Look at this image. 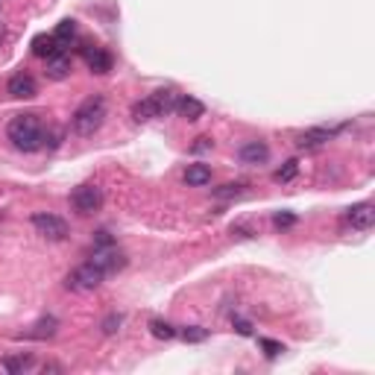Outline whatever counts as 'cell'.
I'll use <instances>...</instances> for the list:
<instances>
[{"label":"cell","instance_id":"277c9868","mask_svg":"<svg viewBox=\"0 0 375 375\" xmlns=\"http://www.w3.org/2000/svg\"><path fill=\"white\" fill-rule=\"evenodd\" d=\"M103 279H106V273L97 267V264H91V261H85V264H80V267H73L71 273H68V287L71 290H80V293H88V290H97L103 285Z\"/></svg>","mask_w":375,"mask_h":375},{"label":"cell","instance_id":"8992f818","mask_svg":"<svg viewBox=\"0 0 375 375\" xmlns=\"http://www.w3.org/2000/svg\"><path fill=\"white\" fill-rule=\"evenodd\" d=\"M71 206L80 211V214H94V211H100V206H103V191L97 188V185H80V188H73Z\"/></svg>","mask_w":375,"mask_h":375},{"label":"cell","instance_id":"ac0fdd59","mask_svg":"<svg viewBox=\"0 0 375 375\" xmlns=\"http://www.w3.org/2000/svg\"><path fill=\"white\" fill-rule=\"evenodd\" d=\"M150 331H153V338H159V340H173L176 338V328L165 320H150Z\"/></svg>","mask_w":375,"mask_h":375},{"label":"cell","instance_id":"cb8c5ba5","mask_svg":"<svg viewBox=\"0 0 375 375\" xmlns=\"http://www.w3.org/2000/svg\"><path fill=\"white\" fill-rule=\"evenodd\" d=\"M124 323V317H121V314H109V317L103 320V331L106 334H114L117 331V326H121Z\"/></svg>","mask_w":375,"mask_h":375},{"label":"cell","instance_id":"4fadbf2b","mask_svg":"<svg viewBox=\"0 0 375 375\" xmlns=\"http://www.w3.org/2000/svg\"><path fill=\"white\" fill-rule=\"evenodd\" d=\"M68 73H71V56L65 50L47 56V76L50 80H65Z\"/></svg>","mask_w":375,"mask_h":375},{"label":"cell","instance_id":"484cf974","mask_svg":"<svg viewBox=\"0 0 375 375\" xmlns=\"http://www.w3.org/2000/svg\"><path fill=\"white\" fill-rule=\"evenodd\" d=\"M211 150V138H196V144L191 147V153H206Z\"/></svg>","mask_w":375,"mask_h":375},{"label":"cell","instance_id":"5bb4252c","mask_svg":"<svg viewBox=\"0 0 375 375\" xmlns=\"http://www.w3.org/2000/svg\"><path fill=\"white\" fill-rule=\"evenodd\" d=\"M65 47L56 42L53 35H35L32 38V53L35 56H42V59H47V56H53V53H62Z\"/></svg>","mask_w":375,"mask_h":375},{"label":"cell","instance_id":"e0dca14e","mask_svg":"<svg viewBox=\"0 0 375 375\" xmlns=\"http://www.w3.org/2000/svg\"><path fill=\"white\" fill-rule=\"evenodd\" d=\"M73 35H76V21H71V18H65V21L59 24L56 32H53V38H56V42L62 44V47L71 44V38H73Z\"/></svg>","mask_w":375,"mask_h":375},{"label":"cell","instance_id":"9c48e42d","mask_svg":"<svg viewBox=\"0 0 375 375\" xmlns=\"http://www.w3.org/2000/svg\"><path fill=\"white\" fill-rule=\"evenodd\" d=\"M346 220L352 223V229L367 232V229H372V223H375V208H372L369 203H358V206H352V208L346 211Z\"/></svg>","mask_w":375,"mask_h":375},{"label":"cell","instance_id":"6da1fadb","mask_svg":"<svg viewBox=\"0 0 375 375\" xmlns=\"http://www.w3.org/2000/svg\"><path fill=\"white\" fill-rule=\"evenodd\" d=\"M6 138L12 141V147L21 150V153L42 150L47 144V129H44L42 114H35V112L15 114L9 121V126H6Z\"/></svg>","mask_w":375,"mask_h":375},{"label":"cell","instance_id":"5b68a950","mask_svg":"<svg viewBox=\"0 0 375 375\" xmlns=\"http://www.w3.org/2000/svg\"><path fill=\"white\" fill-rule=\"evenodd\" d=\"M32 226H35V232L42 234V238H47V241H65V238H68V223L62 220V217L50 214V211L32 214Z\"/></svg>","mask_w":375,"mask_h":375},{"label":"cell","instance_id":"7c38bea8","mask_svg":"<svg viewBox=\"0 0 375 375\" xmlns=\"http://www.w3.org/2000/svg\"><path fill=\"white\" fill-rule=\"evenodd\" d=\"M85 50V62L91 68V73H109L112 71V56L103 47H83Z\"/></svg>","mask_w":375,"mask_h":375},{"label":"cell","instance_id":"d4e9b609","mask_svg":"<svg viewBox=\"0 0 375 375\" xmlns=\"http://www.w3.org/2000/svg\"><path fill=\"white\" fill-rule=\"evenodd\" d=\"M273 223L279 226V229H287V226L296 223V217H293V214H275V220H273Z\"/></svg>","mask_w":375,"mask_h":375},{"label":"cell","instance_id":"4316f807","mask_svg":"<svg viewBox=\"0 0 375 375\" xmlns=\"http://www.w3.org/2000/svg\"><path fill=\"white\" fill-rule=\"evenodd\" d=\"M234 328H238V334H244V338H249V334H252V326L246 320H234Z\"/></svg>","mask_w":375,"mask_h":375},{"label":"cell","instance_id":"8fae6325","mask_svg":"<svg viewBox=\"0 0 375 375\" xmlns=\"http://www.w3.org/2000/svg\"><path fill=\"white\" fill-rule=\"evenodd\" d=\"M238 159L244 165H264L270 159V147L264 141H246L241 150H238Z\"/></svg>","mask_w":375,"mask_h":375},{"label":"cell","instance_id":"d6986e66","mask_svg":"<svg viewBox=\"0 0 375 375\" xmlns=\"http://www.w3.org/2000/svg\"><path fill=\"white\" fill-rule=\"evenodd\" d=\"M296 173H299V162L290 159V162H285V167H279V170L273 173V179H275V182H293Z\"/></svg>","mask_w":375,"mask_h":375},{"label":"cell","instance_id":"ba28073f","mask_svg":"<svg viewBox=\"0 0 375 375\" xmlns=\"http://www.w3.org/2000/svg\"><path fill=\"white\" fill-rule=\"evenodd\" d=\"M6 91L15 97V100H32V97L38 94V85H35V80L30 73H15L9 80V85H6Z\"/></svg>","mask_w":375,"mask_h":375},{"label":"cell","instance_id":"44dd1931","mask_svg":"<svg viewBox=\"0 0 375 375\" xmlns=\"http://www.w3.org/2000/svg\"><path fill=\"white\" fill-rule=\"evenodd\" d=\"M182 338H185L188 343H203V340L208 338V328H203V326H191V328L182 331Z\"/></svg>","mask_w":375,"mask_h":375},{"label":"cell","instance_id":"ffe728a7","mask_svg":"<svg viewBox=\"0 0 375 375\" xmlns=\"http://www.w3.org/2000/svg\"><path fill=\"white\" fill-rule=\"evenodd\" d=\"M246 191V182H229L223 188H217L214 196H220V200H229V196H241Z\"/></svg>","mask_w":375,"mask_h":375},{"label":"cell","instance_id":"7402d4cb","mask_svg":"<svg viewBox=\"0 0 375 375\" xmlns=\"http://www.w3.org/2000/svg\"><path fill=\"white\" fill-rule=\"evenodd\" d=\"M258 346L264 349L267 358H279V355L285 352V346H282L279 340H270V338H261V340H258Z\"/></svg>","mask_w":375,"mask_h":375},{"label":"cell","instance_id":"9a60e30c","mask_svg":"<svg viewBox=\"0 0 375 375\" xmlns=\"http://www.w3.org/2000/svg\"><path fill=\"white\" fill-rule=\"evenodd\" d=\"M176 112H179L185 121H200V117L206 114V106L200 100H194V97H179V106H176Z\"/></svg>","mask_w":375,"mask_h":375},{"label":"cell","instance_id":"3957f363","mask_svg":"<svg viewBox=\"0 0 375 375\" xmlns=\"http://www.w3.org/2000/svg\"><path fill=\"white\" fill-rule=\"evenodd\" d=\"M106 112H109V106H106V97H103V94L88 97V100H85L80 109H76L73 117H71L73 132H76V135H83V138H91L97 129L103 126Z\"/></svg>","mask_w":375,"mask_h":375},{"label":"cell","instance_id":"52a82bcc","mask_svg":"<svg viewBox=\"0 0 375 375\" xmlns=\"http://www.w3.org/2000/svg\"><path fill=\"white\" fill-rule=\"evenodd\" d=\"M88 261L97 264L106 275H112V273H117V270H124V267H126V255H124V252H117L114 244H109V246H94V252H91V258H88Z\"/></svg>","mask_w":375,"mask_h":375},{"label":"cell","instance_id":"603a6c76","mask_svg":"<svg viewBox=\"0 0 375 375\" xmlns=\"http://www.w3.org/2000/svg\"><path fill=\"white\" fill-rule=\"evenodd\" d=\"M4 367H6L9 372H24V369L32 367V358H24V355H21V358H6Z\"/></svg>","mask_w":375,"mask_h":375},{"label":"cell","instance_id":"30bf717a","mask_svg":"<svg viewBox=\"0 0 375 375\" xmlns=\"http://www.w3.org/2000/svg\"><path fill=\"white\" fill-rule=\"evenodd\" d=\"M331 135H334V129L314 126V129H308V132H302L299 138H296V147H299V150H317V147L331 141Z\"/></svg>","mask_w":375,"mask_h":375},{"label":"cell","instance_id":"2e32d148","mask_svg":"<svg viewBox=\"0 0 375 375\" xmlns=\"http://www.w3.org/2000/svg\"><path fill=\"white\" fill-rule=\"evenodd\" d=\"M185 182H188L191 188L208 185V182H211V167H208V165H191V167L185 170Z\"/></svg>","mask_w":375,"mask_h":375},{"label":"cell","instance_id":"7a4b0ae2","mask_svg":"<svg viewBox=\"0 0 375 375\" xmlns=\"http://www.w3.org/2000/svg\"><path fill=\"white\" fill-rule=\"evenodd\" d=\"M176 106H179V94L173 88H159L153 91L144 100H138L132 106V117L138 124H147V121H155V117H165V114H173Z\"/></svg>","mask_w":375,"mask_h":375}]
</instances>
